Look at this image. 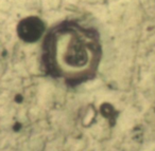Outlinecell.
Segmentation results:
<instances>
[{
	"mask_svg": "<svg viewBox=\"0 0 155 151\" xmlns=\"http://www.w3.org/2000/svg\"><path fill=\"white\" fill-rule=\"evenodd\" d=\"M47 57L53 71L66 78L89 75L99 57L95 33L77 24H62L50 32L46 40Z\"/></svg>",
	"mask_w": 155,
	"mask_h": 151,
	"instance_id": "6da1fadb",
	"label": "cell"
},
{
	"mask_svg": "<svg viewBox=\"0 0 155 151\" xmlns=\"http://www.w3.org/2000/svg\"><path fill=\"white\" fill-rule=\"evenodd\" d=\"M45 24L37 17H28L18 24V34L26 41H35L43 35Z\"/></svg>",
	"mask_w": 155,
	"mask_h": 151,
	"instance_id": "7a4b0ae2",
	"label": "cell"
}]
</instances>
